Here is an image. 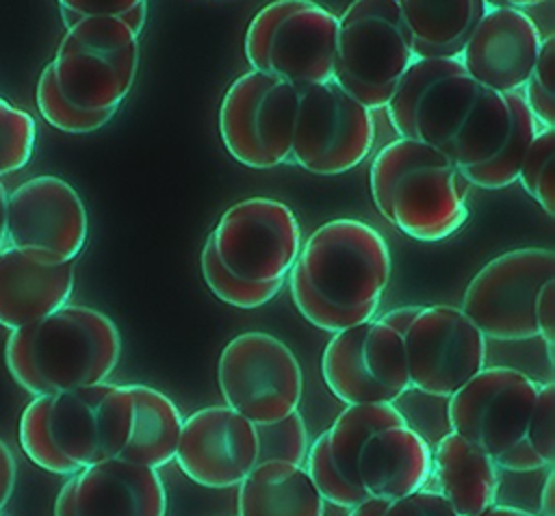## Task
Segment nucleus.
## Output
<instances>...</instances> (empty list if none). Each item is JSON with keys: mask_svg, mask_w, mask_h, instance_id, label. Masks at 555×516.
Here are the masks:
<instances>
[{"mask_svg": "<svg viewBox=\"0 0 555 516\" xmlns=\"http://www.w3.org/2000/svg\"><path fill=\"white\" fill-rule=\"evenodd\" d=\"M390 271L384 236L360 219L340 217L301 241L286 278L299 314L334 334L373 321Z\"/></svg>", "mask_w": 555, "mask_h": 516, "instance_id": "obj_1", "label": "nucleus"}, {"mask_svg": "<svg viewBox=\"0 0 555 516\" xmlns=\"http://www.w3.org/2000/svg\"><path fill=\"white\" fill-rule=\"evenodd\" d=\"M119 356L121 336L113 319L76 304L11 330L4 343L9 375L33 397L102 384Z\"/></svg>", "mask_w": 555, "mask_h": 516, "instance_id": "obj_2", "label": "nucleus"}, {"mask_svg": "<svg viewBox=\"0 0 555 516\" xmlns=\"http://www.w3.org/2000/svg\"><path fill=\"white\" fill-rule=\"evenodd\" d=\"M369 184L382 217L414 241H444L468 219L470 182L442 150L423 141L399 137L384 145Z\"/></svg>", "mask_w": 555, "mask_h": 516, "instance_id": "obj_3", "label": "nucleus"}, {"mask_svg": "<svg viewBox=\"0 0 555 516\" xmlns=\"http://www.w3.org/2000/svg\"><path fill=\"white\" fill-rule=\"evenodd\" d=\"M65 35L52 63L59 91L85 111H111L130 93L139 69V35L121 17L61 11Z\"/></svg>", "mask_w": 555, "mask_h": 516, "instance_id": "obj_4", "label": "nucleus"}, {"mask_svg": "<svg viewBox=\"0 0 555 516\" xmlns=\"http://www.w3.org/2000/svg\"><path fill=\"white\" fill-rule=\"evenodd\" d=\"M338 43V15L314 0H273L249 22L243 52L251 69L293 87L330 82Z\"/></svg>", "mask_w": 555, "mask_h": 516, "instance_id": "obj_5", "label": "nucleus"}, {"mask_svg": "<svg viewBox=\"0 0 555 516\" xmlns=\"http://www.w3.org/2000/svg\"><path fill=\"white\" fill-rule=\"evenodd\" d=\"M414 59L395 0H353L338 17L332 80L366 108L386 106Z\"/></svg>", "mask_w": 555, "mask_h": 516, "instance_id": "obj_6", "label": "nucleus"}, {"mask_svg": "<svg viewBox=\"0 0 555 516\" xmlns=\"http://www.w3.org/2000/svg\"><path fill=\"white\" fill-rule=\"evenodd\" d=\"M553 278V249L520 247L503 251L473 275L460 310L486 340L538 338L535 304L542 286Z\"/></svg>", "mask_w": 555, "mask_h": 516, "instance_id": "obj_7", "label": "nucleus"}, {"mask_svg": "<svg viewBox=\"0 0 555 516\" xmlns=\"http://www.w3.org/2000/svg\"><path fill=\"white\" fill-rule=\"evenodd\" d=\"M111 382L33 397L20 416V447L52 475H74L106 460L100 403Z\"/></svg>", "mask_w": 555, "mask_h": 516, "instance_id": "obj_8", "label": "nucleus"}, {"mask_svg": "<svg viewBox=\"0 0 555 516\" xmlns=\"http://www.w3.org/2000/svg\"><path fill=\"white\" fill-rule=\"evenodd\" d=\"M217 384L225 405L254 425L288 416L304 392L295 353L267 332L238 334L221 349Z\"/></svg>", "mask_w": 555, "mask_h": 516, "instance_id": "obj_9", "label": "nucleus"}, {"mask_svg": "<svg viewBox=\"0 0 555 516\" xmlns=\"http://www.w3.org/2000/svg\"><path fill=\"white\" fill-rule=\"evenodd\" d=\"M295 89L291 160L317 176H338L358 167L375 143L371 108L334 80Z\"/></svg>", "mask_w": 555, "mask_h": 516, "instance_id": "obj_10", "label": "nucleus"}, {"mask_svg": "<svg viewBox=\"0 0 555 516\" xmlns=\"http://www.w3.org/2000/svg\"><path fill=\"white\" fill-rule=\"evenodd\" d=\"M297 89L249 69L232 80L219 106V132L228 154L251 169L291 160Z\"/></svg>", "mask_w": 555, "mask_h": 516, "instance_id": "obj_11", "label": "nucleus"}, {"mask_svg": "<svg viewBox=\"0 0 555 516\" xmlns=\"http://www.w3.org/2000/svg\"><path fill=\"white\" fill-rule=\"evenodd\" d=\"M540 128L520 91L481 89L453 137L449 158L470 186L507 189L516 182L520 160Z\"/></svg>", "mask_w": 555, "mask_h": 516, "instance_id": "obj_12", "label": "nucleus"}, {"mask_svg": "<svg viewBox=\"0 0 555 516\" xmlns=\"http://www.w3.org/2000/svg\"><path fill=\"white\" fill-rule=\"evenodd\" d=\"M481 89L460 59H414L386 102V113L399 137L423 141L449 156Z\"/></svg>", "mask_w": 555, "mask_h": 516, "instance_id": "obj_13", "label": "nucleus"}, {"mask_svg": "<svg viewBox=\"0 0 555 516\" xmlns=\"http://www.w3.org/2000/svg\"><path fill=\"white\" fill-rule=\"evenodd\" d=\"M208 236L219 262L247 282L286 280L301 247L295 212L273 197L232 204Z\"/></svg>", "mask_w": 555, "mask_h": 516, "instance_id": "obj_14", "label": "nucleus"}, {"mask_svg": "<svg viewBox=\"0 0 555 516\" xmlns=\"http://www.w3.org/2000/svg\"><path fill=\"white\" fill-rule=\"evenodd\" d=\"M87 210L59 176H35L7 197L4 245L46 265L74 262L87 243Z\"/></svg>", "mask_w": 555, "mask_h": 516, "instance_id": "obj_15", "label": "nucleus"}, {"mask_svg": "<svg viewBox=\"0 0 555 516\" xmlns=\"http://www.w3.org/2000/svg\"><path fill=\"white\" fill-rule=\"evenodd\" d=\"M540 384L512 366H483L447 397L451 431L477 444L494 462L525 440Z\"/></svg>", "mask_w": 555, "mask_h": 516, "instance_id": "obj_16", "label": "nucleus"}, {"mask_svg": "<svg viewBox=\"0 0 555 516\" xmlns=\"http://www.w3.org/2000/svg\"><path fill=\"white\" fill-rule=\"evenodd\" d=\"M410 388L451 397L486 366V338L455 306H421L403 334Z\"/></svg>", "mask_w": 555, "mask_h": 516, "instance_id": "obj_17", "label": "nucleus"}, {"mask_svg": "<svg viewBox=\"0 0 555 516\" xmlns=\"http://www.w3.org/2000/svg\"><path fill=\"white\" fill-rule=\"evenodd\" d=\"M256 453V425L228 405H208L182 421L173 460L202 488H232L251 473Z\"/></svg>", "mask_w": 555, "mask_h": 516, "instance_id": "obj_18", "label": "nucleus"}, {"mask_svg": "<svg viewBox=\"0 0 555 516\" xmlns=\"http://www.w3.org/2000/svg\"><path fill=\"white\" fill-rule=\"evenodd\" d=\"M542 39L538 24L522 9L490 7L470 30L457 59L479 87L516 93L522 91L535 67Z\"/></svg>", "mask_w": 555, "mask_h": 516, "instance_id": "obj_19", "label": "nucleus"}, {"mask_svg": "<svg viewBox=\"0 0 555 516\" xmlns=\"http://www.w3.org/2000/svg\"><path fill=\"white\" fill-rule=\"evenodd\" d=\"M167 492L158 470L108 457L67 477L54 516H165Z\"/></svg>", "mask_w": 555, "mask_h": 516, "instance_id": "obj_20", "label": "nucleus"}, {"mask_svg": "<svg viewBox=\"0 0 555 516\" xmlns=\"http://www.w3.org/2000/svg\"><path fill=\"white\" fill-rule=\"evenodd\" d=\"M431 468L429 442L405 425L373 431L356 462L358 483L369 499L395 501L427 488Z\"/></svg>", "mask_w": 555, "mask_h": 516, "instance_id": "obj_21", "label": "nucleus"}, {"mask_svg": "<svg viewBox=\"0 0 555 516\" xmlns=\"http://www.w3.org/2000/svg\"><path fill=\"white\" fill-rule=\"evenodd\" d=\"M72 291L74 262L46 265L7 245L0 249V325L9 332L52 314Z\"/></svg>", "mask_w": 555, "mask_h": 516, "instance_id": "obj_22", "label": "nucleus"}, {"mask_svg": "<svg viewBox=\"0 0 555 516\" xmlns=\"http://www.w3.org/2000/svg\"><path fill=\"white\" fill-rule=\"evenodd\" d=\"M427 483L455 516H477L496 503L499 466L477 444L447 431L431 449Z\"/></svg>", "mask_w": 555, "mask_h": 516, "instance_id": "obj_23", "label": "nucleus"}, {"mask_svg": "<svg viewBox=\"0 0 555 516\" xmlns=\"http://www.w3.org/2000/svg\"><path fill=\"white\" fill-rule=\"evenodd\" d=\"M238 516H325V501L304 466L262 462L238 483Z\"/></svg>", "mask_w": 555, "mask_h": 516, "instance_id": "obj_24", "label": "nucleus"}, {"mask_svg": "<svg viewBox=\"0 0 555 516\" xmlns=\"http://www.w3.org/2000/svg\"><path fill=\"white\" fill-rule=\"evenodd\" d=\"M416 59H457L488 9L483 0H395Z\"/></svg>", "mask_w": 555, "mask_h": 516, "instance_id": "obj_25", "label": "nucleus"}, {"mask_svg": "<svg viewBox=\"0 0 555 516\" xmlns=\"http://www.w3.org/2000/svg\"><path fill=\"white\" fill-rule=\"evenodd\" d=\"M128 390L132 397V427L117 457L158 470L173 460L184 418L165 392L143 384H128Z\"/></svg>", "mask_w": 555, "mask_h": 516, "instance_id": "obj_26", "label": "nucleus"}, {"mask_svg": "<svg viewBox=\"0 0 555 516\" xmlns=\"http://www.w3.org/2000/svg\"><path fill=\"white\" fill-rule=\"evenodd\" d=\"M369 321L334 332L321 356V375L336 399L353 403H390L388 395L369 377L362 343Z\"/></svg>", "mask_w": 555, "mask_h": 516, "instance_id": "obj_27", "label": "nucleus"}, {"mask_svg": "<svg viewBox=\"0 0 555 516\" xmlns=\"http://www.w3.org/2000/svg\"><path fill=\"white\" fill-rule=\"evenodd\" d=\"M388 425H405V416L392 403H353L336 416L330 429H325L332 466L351 488L362 490L358 483L356 462L364 440Z\"/></svg>", "mask_w": 555, "mask_h": 516, "instance_id": "obj_28", "label": "nucleus"}, {"mask_svg": "<svg viewBox=\"0 0 555 516\" xmlns=\"http://www.w3.org/2000/svg\"><path fill=\"white\" fill-rule=\"evenodd\" d=\"M362 358L369 377L388 395L390 403L410 390V373L405 362L403 336L379 319L369 321Z\"/></svg>", "mask_w": 555, "mask_h": 516, "instance_id": "obj_29", "label": "nucleus"}, {"mask_svg": "<svg viewBox=\"0 0 555 516\" xmlns=\"http://www.w3.org/2000/svg\"><path fill=\"white\" fill-rule=\"evenodd\" d=\"M199 267H202V278L206 282V286L212 291V295L217 299H221L228 306L234 308H243V310H254L264 306L267 301H271L284 280H275V282H247L241 280L236 275H232L217 258L215 247L210 236L206 238L204 247H202V256H199Z\"/></svg>", "mask_w": 555, "mask_h": 516, "instance_id": "obj_30", "label": "nucleus"}, {"mask_svg": "<svg viewBox=\"0 0 555 516\" xmlns=\"http://www.w3.org/2000/svg\"><path fill=\"white\" fill-rule=\"evenodd\" d=\"M35 100H37V108H39L41 117L50 126H54L56 130H63V132H69V134H87V132L100 130L117 113L115 108H111V111H85V108L72 104L56 87L52 63H48L39 74Z\"/></svg>", "mask_w": 555, "mask_h": 516, "instance_id": "obj_31", "label": "nucleus"}, {"mask_svg": "<svg viewBox=\"0 0 555 516\" xmlns=\"http://www.w3.org/2000/svg\"><path fill=\"white\" fill-rule=\"evenodd\" d=\"M516 182L548 217H555V128H540L529 143Z\"/></svg>", "mask_w": 555, "mask_h": 516, "instance_id": "obj_32", "label": "nucleus"}, {"mask_svg": "<svg viewBox=\"0 0 555 516\" xmlns=\"http://www.w3.org/2000/svg\"><path fill=\"white\" fill-rule=\"evenodd\" d=\"M258 453L256 464L262 462H291L295 466H304L308 453V431L301 414L295 410L288 416L256 425Z\"/></svg>", "mask_w": 555, "mask_h": 516, "instance_id": "obj_33", "label": "nucleus"}, {"mask_svg": "<svg viewBox=\"0 0 555 516\" xmlns=\"http://www.w3.org/2000/svg\"><path fill=\"white\" fill-rule=\"evenodd\" d=\"M35 119L0 98V176L20 171L28 165L35 150Z\"/></svg>", "mask_w": 555, "mask_h": 516, "instance_id": "obj_34", "label": "nucleus"}, {"mask_svg": "<svg viewBox=\"0 0 555 516\" xmlns=\"http://www.w3.org/2000/svg\"><path fill=\"white\" fill-rule=\"evenodd\" d=\"M304 470L308 473L310 481L314 483V488L323 496V501L334 505V507L351 509L358 503L369 499L362 490L351 488L347 481H343V477L332 466V460H330V453H327L325 431H321L319 438L312 444H308V453H306V460H304Z\"/></svg>", "mask_w": 555, "mask_h": 516, "instance_id": "obj_35", "label": "nucleus"}, {"mask_svg": "<svg viewBox=\"0 0 555 516\" xmlns=\"http://www.w3.org/2000/svg\"><path fill=\"white\" fill-rule=\"evenodd\" d=\"M555 39H542L540 54L529 80L522 87V98L531 115L542 128H555Z\"/></svg>", "mask_w": 555, "mask_h": 516, "instance_id": "obj_36", "label": "nucleus"}, {"mask_svg": "<svg viewBox=\"0 0 555 516\" xmlns=\"http://www.w3.org/2000/svg\"><path fill=\"white\" fill-rule=\"evenodd\" d=\"M527 447L538 455L544 468L555 466V384L544 382L538 388L527 431H525Z\"/></svg>", "mask_w": 555, "mask_h": 516, "instance_id": "obj_37", "label": "nucleus"}, {"mask_svg": "<svg viewBox=\"0 0 555 516\" xmlns=\"http://www.w3.org/2000/svg\"><path fill=\"white\" fill-rule=\"evenodd\" d=\"M382 516H455L453 509L434 490H418L408 496L388 501Z\"/></svg>", "mask_w": 555, "mask_h": 516, "instance_id": "obj_38", "label": "nucleus"}, {"mask_svg": "<svg viewBox=\"0 0 555 516\" xmlns=\"http://www.w3.org/2000/svg\"><path fill=\"white\" fill-rule=\"evenodd\" d=\"M147 0H56L59 11H69L76 15H102V17H124L134 7Z\"/></svg>", "mask_w": 555, "mask_h": 516, "instance_id": "obj_39", "label": "nucleus"}, {"mask_svg": "<svg viewBox=\"0 0 555 516\" xmlns=\"http://www.w3.org/2000/svg\"><path fill=\"white\" fill-rule=\"evenodd\" d=\"M535 323H538V338L544 343L548 362L553 364V345H555V278L548 280L535 304Z\"/></svg>", "mask_w": 555, "mask_h": 516, "instance_id": "obj_40", "label": "nucleus"}, {"mask_svg": "<svg viewBox=\"0 0 555 516\" xmlns=\"http://www.w3.org/2000/svg\"><path fill=\"white\" fill-rule=\"evenodd\" d=\"M17 481V464L9 449V444L0 438V509L7 507V503L13 496Z\"/></svg>", "mask_w": 555, "mask_h": 516, "instance_id": "obj_41", "label": "nucleus"}, {"mask_svg": "<svg viewBox=\"0 0 555 516\" xmlns=\"http://www.w3.org/2000/svg\"><path fill=\"white\" fill-rule=\"evenodd\" d=\"M418 308H421V306H401V308H395V310L382 314L379 321L386 323V325H390L392 330H397V332L403 336L405 330H408V325H410V321H412L414 314L418 312Z\"/></svg>", "mask_w": 555, "mask_h": 516, "instance_id": "obj_42", "label": "nucleus"}, {"mask_svg": "<svg viewBox=\"0 0 555 516\" xmlns=\"http://www.w3.org/2000/svg\"><path fill=\"white\" fill-rule=\"evenodd\" d=\"M538 516H555V473L553 468H546V479L540 492V505Z\"/></svg>", "mask_w": 555, "mask_h": 516, "instance_id": "obj_43", "label": "nucleus"}, {"mask_svg": "<svg viewBox=\"0 0 555 516\" xmlns=\"http://www.w3.org/2000/svg\"><path fill=\"white\" fill-rule=\"evenodd\" d=\"M388 501H379V499H366L362 503H358L356 507L349 509L347 516H382L384 507Z\"/></svg>", "mask_w": 555, "mask_h": 516, "instance_id": "obj_44", "label": "nucleus"}, {"mask_svg": "<svg viewBox=\"0 0 555 516\" xmlns=\"http://www.w3.org/2000/svg\"><path fill=\"white\" fill-rule=\"evenodd\" d=\"M477 516H538V514H531V512H525L520 507H512V505H490L486 512L477 514Z\"/></svg>", "mask_w": 555, "mask_h": 516, "instance_id": "obj_45", "label": "nucleus"}, {"mask_svg": "<svg viewBox=\"0 0 555 516\" xmlns=\"http://www.w3.org/2000/svg\"><path fill=\"white\" fill-rule=\"evenodd\" d=\"M546 0H483V4L490 9V7H507V9H527V7H538Z\"/></svg>", "mask_w": 555, "mask_h": 516, "instance_id": "obj_46", "label": "nucleus"}, {"mask_svg": "<svg viewBox=\"0 0 555 516\" xmlns=\"http://www.w3.org/2000/svg\"><path fill=\"white\" fill-rule=\"evenodd\" d=\"M4 247V228H0V249Z\"/></svg>", "mask_w": 555, "mask_h": 516, "instance_id": "obj_47", "label": "nucleus"}]
</instances>
